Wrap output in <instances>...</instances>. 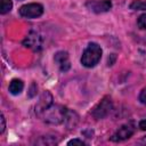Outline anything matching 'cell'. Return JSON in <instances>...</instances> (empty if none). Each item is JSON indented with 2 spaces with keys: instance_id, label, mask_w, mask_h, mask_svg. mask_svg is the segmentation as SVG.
Segmentation results:
<instances>
[{
  "instance_id": "obj_15",
  "label": "cell",
  "mask_w": 146,
  "mask_h": 146,
  "mask_svg": "<svg viewBox=\"0 0 146 146\" xmlns=\"http://www.w3.org/2000/svg\"><path fill=\"white\" fill-rule=\"evenodd\" d=\"M139 100H140L143 104L146 105V88H144V89L141 90V92H140V95H139Z\"/></svg>"
},
{
  "instance_id": "obj_18",
  "label": "cell",
  "mask_w": 146,
  "mask_h": 146,
  "mask_svg": "<svg viewBox=\"0 0 146 146\" xmlns=\"http://www.w3.org/2000/svg\"><path fill=\"white\" fill-rule=\"evenodd\" d=\"M138 127L140 130H146V120H141L138 123Z\"/></svg>"
},
{
  "instance_id": "obj_2",
  "label": "cell",
  "mask_w": 146,
  "mask_h": 146,
  "mask_svg": "<svg viewBox=\"0 0 146 146\" xmlns=\"http://www.w3.org/2000/svg\"><path fill=\"white\" fill-rule=\"evenodd\" d=\"M67 113V110L62 105H50L42 114L41 116L44 119L46 122L51 124H59L64 122L65 115Z\"/></svg>"
},
{
  "instance_id": "obj_10",
  "label": "cell",
  "mask_w": 146,
  "mask_h": 146,
  "mask_svg": "<svg viewBox=\"0 0 146 146\" xmlns=\"http://www.w3.org/2000/svg\"><path fill=\"white\" fill-rule=\"evenodd\" d=\"M23 88H24V83H23L22 80H19V79H13L10 81V84H9V91H10V94L18 95V94L22 92Z\"/></svg>"
},
{
  "instance_id": "obj_5",
  "label": "cell",
  "mask_w": 146,
  "mask_h": 146,
  "mask_svg": "<svg viewBox=\"0 0 146 146\" xmlns=\"http://www.w3.org/2000/svg\"><path fill=\"white\" fill-rule=\"evenodd\" d=\"M112 110V100L110 97H105L100 100V103L94 108L92 111V116L97 120L104 119L105 116L108 115V113Z\"/></svg>"
},
{
  "instance_id": "obj_1",
  "label": "cell",
  "mask_w": 146,
  "mask_h": 146,
  "mask_svg": "<svg viewBox=\"0 0 146 146\" xmlns=\"http://www.w3.org/2000/svg\"><path fill=\"white\" fill-rule=\"evenodd\" d=\"M102 52L103 51L99 44L95 42H90L82 54V57H81L82 65L86 67H94L100 60Z\"/></svg>"
},
{
  "instance_id": "obj_17",
  "label": "cell",
  "mask_w": 146,
  "mask_h": 146,
  "mask_svg": "<svg viewBox=\"0 0 146 146\" xmlns=\"http://www.w3.org/2000/svg\"><path fill=\"white\" fill-rule=\"evenodd\" d=\"M6 128V122H5V116L1 114V128H0V133H2L5 131Z\"/></svg>"
},
{
  "instance_id": "obj_6",
  "label": "cell",
  "mask_w": 146,
  "mask_h": 146,
  "mask_svg": "<svg viewBox=\"0 0 146 146\" xmlns=\"http://www.w3.org/2000/svg\"><path fill=\"white\" fill-rule=\"evenodd\" d=\"M86 6L94 13H105L111 9L112 2L111 0H90L86 3Z\"/></svg>"
},
{
  "instance_id": "obj_12",
  "label": "cell",
  "mask_w": 146,
  "mask_h": 146,
  "mask_svg": "<svg viewBox=\"0 0 146 146\" xmlns=\"http://www.w3.org/2000/svg\"><path fill=\"white\" fill-rule=\"evenodd\" d=\"M130 9H133V10H146V1L145 0H133L130 3Z\"/></svg>"
},
{
  "instance_id": "obj_16",
  "label": "cell",
  "mask_w": 146,
  "mask_h": 146,
  "mask_svg": "<svg viewBox=\"0 0 146 146\" xmlns=\"http://www.w3.org/2000/svg\"><path fill=\"white\" fill-rule=\"evenodd\" d=\"M67 145H86V143L80 139H72L67 143Z\"/></svg>"
},
{
  "instance_id": "obj_7",
  "label": "cell",
  "mask_w": 146,
  "mask_h": 146,
  "mask_svg": "<svg viewBox=\"0 0 146 146\" xmlns=\"http://www.w3.org/2000/svg\"><path fill=\"white\" fill-rule=\"evenodd\" d=\"M50 105H52V96L49 91H44L35 105V113L38 115H41Z\"/></svg>"
},
{
  "instance_id": "obj_9",
  "label": "cell",
  "mask_w": 146,
  "mask_h": 146,
  "mask_svg": "<svg viewBox=\"0 0 146 146\" xmlns=\"http://www.w3.org/2000/svg\"><path fill=\"white\" fill-rule=\"evenodd\" d=\"M55 62L57 63L59 70L62 72H67L71 67V63H70V58H68V54L66 51H58L55 55Z\"/></svg>"
},
{
  "instance_id": "obj_11",
  "label": "cell",
  "mask_w": 146,
  "mask_h": 146,
  "mask_svg": "<svg viewBox=\"0 0 146 146\" xmlns=\"http://www.w3.org/2000/svg\"><path fill=\"white\" fill-rule=\"evenodd\" d=\"M64 123L67 125L68 129H74V127L78 123V115L74 112L67 111V113L65 115V119H64Z\"/></svg>"
},
{
  "instance_id": "obj_13",
  "label": "cell",
  "mask_w": 146,
  "mask_h": 146,
  "mask_svg": "<svg viewBox=\"0 0 146 146\" xmlns=\"http://www.w3.org/2000/svg\"><path fill=\"white\" fill-rule=\"evenodd\" d=\"M11 7H13L11 0H0V13L2 15L7 14L8 11H10Z\"/></svg>"
},
{
  "instance_id": "obj_3",
  "label": "cell",
  "mask_w": 146,
  "mask_h": 146,
  "mask_svg": "<svg viewBox=\"0 0 146 146\" xmlns=\"http://www.w3.org/2000/svg\"><path fill=\"white\" fill-rule=\"evenodd\" d=\"M135 123L131 121V122H128L123 125H121L114 133L113 136L111 137V140L112 141H122V140H125V139H129L133 133H135Z\"/></svg>"
},
{
  "instance_id": "obj_19",
  "label": "cell",
  "mask_w": 146,
  "mask_h": 146,
  "mask_svg": "<svg viewBox=\"0 0 146 146\" xmlns=\"http://www.w3.org/2000/svg\"><path fill=\"white\" fill-rule=\"evenodd\" d=\"M145 139H146V138H145Z\"/></svg>"
},
{
  "instance_id": "obj_8",
  "label": "cell",
  "mask_w": 146,
  "mask_h": 146,
  "mask_svg": "<svg viewBox=\"0 0 146 146\" xmlns=\"http://www.w3.org/2000/svg\"><path fill=\"white\" fill-rule=\"evenodd\" d=\"M23 44L33 50H39L42 46V38L36 32H31L23 41Z\"/></svg>"
},
{
  "instance_id": "obj_14",
  "label": "cell",
  "mask_w": 146,
  "mask_h": 146,
  "mask_svg": "<svg viewBox=\"0 0 146 146\" xmlns=\"http://www.w3.org/2000/svg\"><path fill=\"white\" fill-rule=\"evenodd\" d=\"M137 23H138V26H139L140 29L146 30V13L139 16V18H138Z\"/></svg>"
},
{
  "instance_id": "obj_4",
  "label": "cell",
  "mask_w": 146,
  "mask_h": 146,
  "mask_svg": "<svg viewBox=\"0 0 146 146\" xmlns=\"http://www.w3.org/2000/svg\"><path fill=\"white\" fill-rule=\"evenodd\" d=\"M43 14V7L40 3H27L19 8V15L25 18H36Z\"/></svg>"
}]
</instances>
